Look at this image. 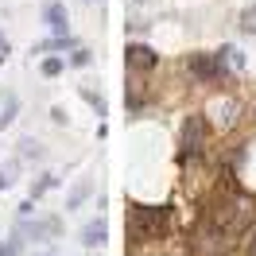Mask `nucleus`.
I'll use <instances>...</instances> for the list:
<instances>
[{
    "mask_svg": "<svg viewBox=\"0 0 256 256\" xmlns=\"http://www.w3.org/2000/svg\"><path fill=\"white\" fill-rule=\"evenodd\" d=\"M16 182V163H8V167H0V190H8Z\"/></svg>",
    "mask_w": 256,
    "mask_h": 256,
    "instance_id": "10",
    "label": "nucleus"
},
{
    "mask_svg": "<svg viewBox=\"0 0 256 256\" xmlns=\"http://www.w3.org/2000/svg\"><path fill=\"white\" fill-rule=\"evenodd\" d=\"M62 58H43V74H47V78H58V74H62Z\"/></svg>",
    "mask_w": 256,
    "mask_h": 256,
    "instance_id": "9",
    "label": "nucleus"
},
{
    "mask_svg": "<svg viewBox=\"0 0 256 256\" xmlns=\"http://www.w3.org/2000/svg\"><path fill=\"white\" fill-rule=\"evenodd\" d=\"M90 194H94V182H90V178H82L78 186H74V190H70V198H66V210H78L82 202H86V198H90Z\"/></svg>",
    "mask_w": 256,
    "mask_h": 256,
    "instance_id": "8",
    "label": "nucleus"
},
{
    "mask_svg": "<svg viewBox=\"0 0 256 256\" xmlns=\"http://www.w3.org/2000/svg\"><path fill=\"white\" fill-rule=\"evenodd\" d=\"M128 229L136 240H160L171 229V210L167 206H132L128 214Z\"/></svg>",
    "mask_w": 256,
    "mask_h": 256,
    "instance_id": "1",
    "label": "nucleus"
},
{
    "mask_svg": "<svg viewBox=\"0 0 256 256\" xmlns=\"http://www.w3.org/2000/svg\"><path fill=\"white\" fill-rule=\"evenodd\" d=\"M186 66H190V74L198 82H214V78H222V74H225V62L218 58V54H190V62H186Z\"/></svg>",
    "mask_w": 256,
    "mask_h": 256,
    "instance_id": "2",
    "label": "nucleus"
},
{
    "mask_svg": "<svg viewBox=\"0 0 256 256\" xmlns=\"http://www.w3.org/2000/svg\"><path fill=\"white\" fill-rule=\"evenodd\" d=\"M58 229H62L58 218H39V222H28V218H24V222H20V233L32 237V240H54Z\"/></svg>",
    "mask_w": 256,
    "mask_h": 256,
    "instance_id": "3",
    "label": "nucleus"
},
{
    "mask_svg": "<svg viewBox=\"0 0 256 256\" xmlns=\"http://www.w3.org/2000/svg\"><path fill=\"white\" fill-rule=\"evenodd\" d=\"M16 116V94H8V101H4V112H0V124H8Z\"/></svg>",
    "mask_w": 256,
    "mask_h": 256,
    "instance_id": "13",
    "label": "nucleus"
},
{
    "mask_svg": "<svg viewBox=\"0 0 256 256\" xmlns=\"http://www.w3.org/2000/svg\"><path fill=\"white\" fill-rule=\"evenodd\" d=\"M248 256H256V233H252V240H248Z\"/></svg>",
    "mask_w": 256,
    "mask_h": 256,
    "instance_id": "17",
    "label": "nucleus"
},
{
    "mask_svg": "<svg viewBox=\"0 0 256 256\" xmlns=\"http://www.w3.org/2000/svg\"><path fill=\"white\" fill-rule=\"evenodd\" d=\"M54 182H58V178H54V175H43V178H39V182H35V186H32V198H39V194H47L50 186H54Z\"/></svg>",
    "mask_w": 256,
    "mask_h": 256,
    "instance_id": "12",
    "label": "nucleus"
},
{
    "mask_svg": "<svg viewBox=\"0 0 256 256\" xmlns=\"http://www.w3.org/2000/svg\"><path fill=\"white\" fill-rule=\"evenodd\" d=\"M8 50H12V47H8V39H0V62L8 58Z\"/></svg>",
    "mask_w": 256,
    "mask_h": 256,
    "instance_id": "16",
    "label": "nucleus"
},
{
    "mask_svg": "<svg viewBox=\"0 0 256 256\" xmlns=\"http://www.w3.org/2000/svg\"><path fill=\"white\" fill-rule=\"evenodd\" d=\"M43 20H47V28L54 35H66V8L58 0H47V4H43Z\"/></svg>",
    "mask_w": 256,
    "mask_h": 256,
    "instance_id": "7",
    "label": "nucleus"
},
{
    "mask_svg": "<svg viewBox=\"0 0 256 256\" xmlns=\"http://www.w3.org/2000/svg\"><path fill=\"white\" fill-rule=\"evenodd\" d=\"M124 62H128V70H152V66L160 62V50H152L148 43H128Z\"/></svg>",
    "mask_w": 256,
    "mask_h": 256,
    "instance_id": "4",
    "label": "nucleus"
},
{
    "mask_svg": "<svg viewBox=\"0 0 256 256\" xmlns=\"http://www.w3.org/2000/svg\"><path fill=\"white\" fill-rule=\"evenodd\" d=\"M70 62H74V66H90V50H86V47H74Z\"/></svg>",
    "mask_w": 256,
    "mask_h": 256,
    "instance_id": "15",
    "label": "nucleus"
},
{
    "mask_svg": "<svg viewBox=\"0 0 256 256\" xmlns=\"http://www.w3.org/2000/svg\"><path fill=\"white\" fill-rule=\"evenodd\" d=\"M109 240V222L105 218H90V222L82 225V244L86 248H97V244H105Z\"/></svg>",
    "mask_w": 256,
    "mask_h": 256,
    "instance_id": "6",
    "label": "nucleus"
},
{
    "mask_svg": "<svg viewBox=\"0 0 256 256\" xmlns=\"http://www.w3.org/2000/svg\"><path fill=\"white\" fill-rule=\"evenodd\" d=\"M66 47H74V43H70L66 35H58V39H50V43H39L35 50H66Z\"/></svg>",
    "mask_w": 256,
    "mask_h": 256,
    "instance_id": "11",
    "label": "nucleus"
},
{
    "mask_svg": "<svg viewBox=\"0 0 256 256\" xmlns=\"http://www.w3.org/2000/svg\"><path fill=\"white\" fill-rule=\"evenodd\" d=\"M202 140H206V120H202V116H190V120L182 124V152L198 156V152H202Z\"/></svg>",
    "mask_w": 256,
    "mask_h": 256,
    "instance_id": "5",
    "label": "nucleus"
},
{
    "mask_svg": "<svg viewBox=\"0 0 256 256\" xmlns=\"http://www.w3.org/2000/svg\"><path fill=\"white\" fill-rule=\"evenodd\" d=\"M82 97H86V101H90V105H94L97 112H105V97H97L94 90H82Z\"/></svg>",
    "mask_w": 256,
    "mask_h": 256,
    "instance_id": "14",
    "label": "nucleus"
}]
</instances>
